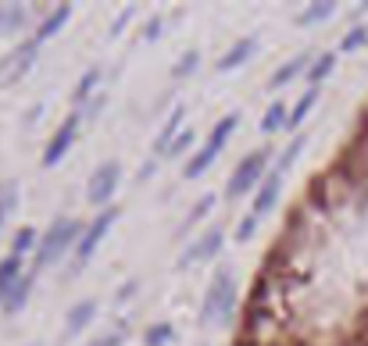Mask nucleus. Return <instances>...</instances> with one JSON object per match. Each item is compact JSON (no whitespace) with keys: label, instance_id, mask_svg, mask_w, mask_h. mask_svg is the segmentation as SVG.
Returning a JSON list of instances; mask_svg holds the SVG:
<instances>
[{"label":"nucleus","instance_id":"nucleus-16","mask_svg":"<svg viewBox=\"0 0 368 346\" xmlns=\"http://www.w3.org/2000/svg\"><path fill=\"white\" fill-rule=\"evenodd\" d=\"M304 72H308V54H297L293 61H286V65L272 75V82H268V86H272V89H279V86L293 82V79H297V75H304Z\"/></svg>","mask_w":368,"mask_h":346},{"label":"nucleus","instance_id":"nucleus-10","mask_svg":"<svg viewBox=\"0 0 368 346\" xmlns=\"http://www.w3.org/2000/svg\"><path fill=\"white\" fill-rule=\"evenodd\" d=\"M254 50H258V36H243L240 43H233V47L219 57V72H233V68H240L247 57H254Z\"/></svg>","mask_w":368,"mask_h":346},{"label":"nucleus","instance_id":"nucleus-12","mask_svg":"<svg viewBox=\"0 0 368 346\" xmlns=\"http://www.w3.org/2000/svg\"><path fill=\"white\" fill-rule=\"evenodd\" d=\"M18 278H22V257L18 254H8L4 261H0V303H4L8 293L18 286Z\"/></svg>","mask_w":368,"mask_h":346},{"label":"nucleus","instance_id":"nucleus-25","mask_svg":"<svg viewBox=\"0 0 368 346\" xmlns=\"http://www.w3.org/2000/svg\"><path fill=\"white\" fill-rule=\"evenodd\" d=\"M97 82H101V72H97V68H89V72L79 79V86H75V104H82V100L89 97V93L97 89Z\"/></svg>","mask_w":368,"mask_h":346},{"label":"nucleus","instance_id":"nucleus-30","mask_svg":"<svg viewBox=\"0 0 368 346\" xmlns=\"http://www.w3.org/2000/svg\"><path fill=\"white\" fill-rule=\"evenodd\" d=\"M254 232H258V214H243L236 225V243H247Z\"/></svg>","mask_w":368,"mask_h":346},{"label":"nucleus","instance_id":"nucleus-20","mask_svg":"<svg viewBox=\"0 0 368 346\" xmlns=\"http://www.w3.org/2000/svg\"><path fill=\"white\" fill-rule=\"evenodd\" d=\"M214 157H219V153H214V150H207V146H200V150L193 153V161L186 165V172H182V175H186L190 182H193V179H200V175H204V172H207V168L214 165Z\"/></svg>","mask_w":368,"mask_h":346},{"label":"nucleus","instance_id":"nucleus-37","mask_svg":"<svg viewBox=\"0 0 368 346\" xmlns=\"http://www.w3.org/2000/svg\"><path fill=\"white\" fill-rule=\"evenodd\" d=\"M133 293H136V282H129V286H126V289H118V300H129Z\"/></svg>","mask_w":368,"mask_h":346},{"label":"nucleus","instance_id":"nucleus-23","mask_svg":"<svg viewBox=\"0 0 368 346\" xmlns=\"http://www.w3.org/2000/svg\"><path fill=\"white\" fill-rule=\"evenodd\" d=\"M172 336H175V329H172L168 322L150 325V329H147V336H143V346H168V343H172Z\"/></svg>","mask_w":368,"mask_h":346},{"label":"nucleus","instance_id":"nucleus-11","mask_svg":"<svg viewBox=\"0 0 368 346\" xmlns=\"http://www.w3.org/2000/svg\"><path fill=\"white\" fill-rule=\"evenodd\" d=\"M94 318H97V300H79V303L68 310V318H65V336H68V339L79 336Z\"/></svg>","mask_w":368,"mask_h":346},{"label":"nucleus","instance_id":"nucleus-22","mask_svg":"<svg viewBox=\"0 0 368 346\" xmlns=\"http://www.w3.org/2000/svg\"><path fill=\"white\" fill-rule=\"evenodd\" d=\"M211 207H214V197H200V200H197V204L190 207V214H186V222H182L179 236H186V232H190V229H193V225L200 222V218H204V214H207Z\"/></svg>","mask_w":368,"mask_h":346},{"label":"nucleus","instance_id":"nucleus-8","mask_svg":"<svg viewBox=\"0 0 368 346\" xmlns=\"http://www.w3.org/2000/svg\"><path fill=\"white\" fill-rule=\"evenodd\" d=\"M222 250V229L219 225H211L193 246H186L182 250V257H179V268H190V264H197V261H207V257H214Z\"/></svg>","mask_w":368,"mask_h":346},{"label":"nucleus","instance_id":"nucleus-24","mask_svg":"<svg viewBox=\"0 0 368 346\" xmlns=\"http://www.w3.org/2000/svg\"><path fill=\"white\" fill-rule=\"evenodd\" d=\"M304 143H308V140H304V136H297L283 153H279V161H275V172H286V168H293V161H297V157H300V150H304Z\"/></svg>","mask_w":368,"mask_h":346},{"label":"nucleus","instance_id":"nucleus-13","mask_svg":"<svg viewBox=\"0 0 368 346\" xmlns=\"http://www.w3.org/2000/svg\"><path fill=\"white\" fill-rule=\"evenodd\" d=\"M68 18H72V8H68V4L54 8V11H50V15H47L43 22H40V29H36V43L43 47V43H47V40H50V36L57 33V29H61V25L68 22Z\"/></svg>","mask_w":368,"mask_h":346},{"label":"nucleus","instance_id":"nucleus-6","mask_svg":"<svg viewBox=\"0 0 368 346\" xmlns=\"http://www.w3.org/2000/svg\"><path fill=\"white\" fill-rule=\"evenodd\" d=\"M36 54H40V43H36V40H29V43L15 47L4 61H0V82H18L29 68H33Z\"/></svg>","mask_w":368,"mask_h":346},{"label":"nucleus","instance_id":"nucleus-38","mask_svg":"<svg viewBox=\"0 0 368 346\" xmlns=\"http://www.w3.org/2000/svg\"><path fill=\"white\" fill-rule=\"evenodd\" d=\"M154 168H158L154 161H150V165H143V168H140V179H147V175H154Z\"/></svg>","mask_w":368,"mask_h":346},{"label":"nucleus","instance_id":"nucleus-5","mask_svg":"<svg viewBox=\"0 0 368 346\" xmlns=\"http://www.w3.org/2000/svg\"><path fill=\"white\" fill-rule=\"evenodd\" d=\"M75 133H79V111H72V114L65 118V125L54 133V140L47 143V150H43V168H57L61 161H65V153H68L72 143H75Z\"/></svg>","mask_w":368,"mask_h":346},{"label":"nucleus","instance_id":"nucleus-28","mask_svg":"<svg viewBox=\"0 0 368 346\" xmlns=\"http://www.w3.org/2000/svg\"><path fill=\"white\" fill-rule=\"evenodd\" d=\"M197 65H200V54H197V50H186V54L179 57V65L172 68V75H175V79H186V75H193Z\"/></svg>","mask_w":368,"mask_h":346},{"label":"nucleus","instance_id":"nucleus-34","mask_svg":"<svg viewBox=\"0 0 368 346\" xmlns=\"http://www.w3.org/2000/svg\"><path fill=\"white\" fill-rule=\"evenodd\" d=\"M129 18H133V8H126V11H122V15L115 18V25H111V36H118V33H122V29H126V25H129Z\"/></svg>","mask_w":368,"mask_h":346},{"label":"nucleus","instance_id":"nucleus-2","mask_svg":"<svg viewBox=\"0 0 368 346\" xmlns=\"http://www.w3.org/2000/svg\"><path fill=\"white\" fill-rule=\"evenodd\" d=\"M233 310H236V278H233L229 268H219L214 278L207 282L200 322H229Z\"/></svg>","mask_w":368,"mask_h":346},{"label":"nucleus","instance_id":"nucleus-4","mask_svg":"<svg viewBox=\"0 0 368 346\" xmlns=\"http://www.w3.org/2000/svg\"><path fill=\"white\" fill-rule=\"evenodd\" d=\"M115 218H118V207H104V211L94 218V225H86V232H82V239H79V246H75V271L97 254V246H101V239L108 236V229L115 225Z\"/></svg>","mask_w":368,"mask_h":346},{"label":"nucleus","instance_id":"nucleus-18","mask_svg":"<svg viewBox=\"0 0 368 346\" xmlns=\"http://www.w3.org/2000/svg\"><path fill=\"white\" fill-rule=\"evenodd\" d=\"M182 114H186V107H182V104H179V107H175V111L168 114V121H165V129H161V136H158V143H154V150H158V153H168V150H172V143L179 140V133H175V129H179V121H182Z\"/></svg>","mask_w":368,"mask_h":346},{"label":"nucleus","instance_id":"nucleus-31","mask_svg":"<svg viewBox=\"0 0 368 346\" xmlns=\"http://www.w3.org/2000/svg\"><path fill=\"white\" fill-rule=\"evenodd\" d=\"M15 204H18V190L8 186V193H0V225H4V218L15 211Z\"/></svg>","mask_w":368,"mask_h":346},{"label":"nucleus","instance_id":"nucleus-36","mask_svg":"<svg viewBox=\"0 0 368 346\" xmlns=\"http://www.w3.org/2000/svg\"><path fill=\"white\" fill-rule=\"evenodd\" d=\"M143 36H147V40H158V36H161V18H154V22H150V25L143 29Z\"/></svg>","mask_w":368,"mask_h":346},{"label":"nucleus","instance_id":"nucleus-35","mask_svg":"<svg viewBox=\"0 0 368 346\" xmlns=\"http://www.w3.org/2000/svg\"><path fill=\"white\" fill-rule=\"evenodd\" d=\"M122 339H126V332H111V336H104V339H97V343H89V346H118Z\"/></svg>","mask_w":368,"mask_h":346},{"label":"nucleus","instance_id":"nucleus-32","mask_svg":"<svg viewBox=\"0 0 368 346\" xmlns=\"http://www.w3.org/2000/svg\"><path fill=\"white\" fill-rule=\"evenodd\" d=\"M193 140H197V133H190V129H186V133H179V140L172 143V150H168V157H182V153H186V150L193 146Z\"/></svg>","mask_w":368,"mask_h":346},{"label":"nucleus","instance_id":"nucleus-15","mask_svg":"<svg viewBox=\"0 0 368 346\" xmlns=\"http://www.w3.org/2000/svg\"><path fill=\"white\" fill-rule=\"evenodd\" d=\"M318 104V86H311L308 93H304V97L293 104V111H290V118H286V129L293 133V129H300V125H304V118H308L311 114V107Z\"/></svg>","mask_w":368,"mask_h":346},{"label":"nucleus","instance_id":"nucleus-19","mask_svg":"<svg viewBox=\"0 0 368 346\" xmlns=\"http://www.w3.org/2000/svg\"><path fill=\"white\" fill-rule=\"evenodd\" d=\"M286 118H290V111H286V104H283V100L268 104V111L261 114V133H279L283 125H286Z\"/></svg>","mask_w":368,"mask_h":346},{"label":"nucleus","instance_id":"nucleus-17","mask_svg":"<svg viewBox=\"0 0 368 346\" xmlns=\"http://www.w3.org/2000/svg\"><path fill=\"white\" fill-rule=\"evenodd\" d=\"M33 282H36V271H29V275H22V278H18V286H15V289L8 293V300H4L8 314H18V310L25 307L29 293H33Z\"/></svg>","mask_w":368,"mask_h":346},{"label":"nucleus","instance_id":"nucleus-27","mask_svg":"<svg viewBox=\"0 0 368 346\" xmlns=\"http://www.w3.org/2000/svg\"><path fill=\"white\" fill-rule=\"evenodd\" d=\"M332 11H336V8H332L329 0H325V4H311V8L304 11V15H300L297 22H300V25H315V22H325V18H329Z\"/></svg>","mask_w":368,"mask_h":346},{"label":"nucleus","instance_id":"nucleus-21","mask_svg":"<svg viewBox=\"0 0 368 346\" xmlns=\"http://www.w3.org/2000/svg\"><path fill=\"white\" fill-rule=\"evenodd\" d=\"M332 65H336V54H329V50H325V54H318V57L311 61V68H308V79H311V86H318V82H322V79L332 72Z\"/></svg>","mask_w":368,"mask_h":346},{"label":"nucleus","instance_id":"nucleus-3","mask_svg":"<svg viewBox=\"0 0 368 346\" xmlns=\"http://www.w3.org/2000/svg\"><path fill=\"white\" fill-rule=\"evenodd\" d=\"M268 161H272V150H268V146H265V150H251L243 161H236V168H233V175H229V182H226V197L236 200V197H243V193H251L254 186L261 182Z\"/></svg>","mask_w":368,"mask_h":346},{"label":"nucleus","instance_id":"nucleus-33","mask_svg":"<svg viewBox=\"0 0 368 346\" xmlns=\"http://www.w3.org/2000/svg\"><path fill=\"white\" fill-rule=\"evenodd\" d=\"M311 204H315V207H325V182H322V179L311 182Z\"/></svg>","mask_w":368,"mask_h":346},{"label":"nucleus","instance_id":"nucleus-9","mask_svg":"<svg viewBox=\"0 0 368 346\" xmlns=\"http://www.w3.org/2000/svg\"><path fill=\"white\" fill-rule=\"evenodd\" d=\"M279 190H283V172H268L265 175V182L258 186V193H254V207H251V214H268L272 207H275V200H279Z\"/></svg>","mask_w":368,"mask_h":346},{"label":"nucleus","instance_id":"nucleus-14","mask_svg":"<svg viewBox=\"0 0 368 346\" xmlns=\"http://www.w3.org/2000/svg\"><path fill=\"white\" fill-rule=\"evenodd\" d=\"M236 125H240V114H226L219 125H214V129H211V136H207V150H214V153H222V146L229 143V136L236 133Z\"/></svg>","mask_w":368,"mask_h":346},{"label":"nucleus","instance_id":"nucleus-29","mask_svg":"<svg viewBox=\"0 0 368 346\" xmlns=\"http://www.w3.org/2000/svg\"><path fill=\"white\" fill-rule=\"evenodd\" d=\"M365 43H368V29H365V25H354L351 33L344 36V43H340V47H344V50H361Z\"/></svg>","mask_w":368,"mask_h":346},{"label":"nucleus","instance_id":"nucleus-7","mask_svg":"<svg viewBox=\"0 0 368 346\" xmlns=\"http://www.w3.org/2000/svg\"><path fill=\"white\" fill-rule=\"evenodd\" d=\"M118 179H122L118 161H104L94 175H89V190H86L89 204H108V200H111V193L118 190Z\"/></svg>","mask_w":368,"mask_h":346},{"label":"nucleus","instance_id":"nucleus-1","mask_svg":"<svg viewBox=\"0 0 368 346\" xmlns=\"http://www.w3.org/2000/svg\"><path fill=\"white\" fill-rule=\"evenodd\" d=\"M82 225L75 222V218H54V225L43 232V239H40V246H36V261H33V271L40 275L43 268H50L61 254H65L68 246H79V239H82Z\"/></svg>","mask_w":368,"mask_h":346},{"label":"nucleus","instance_id":"nucleus-26","mask_svg":"<svg viewBox=\"0 0 368 346\" xmlns=\"http://www.w3.org/2000/svg\"><path fill=\"white\" fill-rule=\"evenodd\" d=\"M33 246H36V232H33V229L25 225V229H18V232H15L11 254H18V257H22V254H29V250H33Z\"/></svg>","mask_w":368,"mask_h":346}]
</instances>
